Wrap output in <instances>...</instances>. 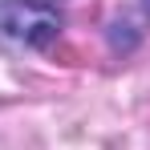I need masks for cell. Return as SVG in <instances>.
<instances>
[{"label":"cell","mask_w":150,"mask_h":150,"mask_svg":"<svg viewBox=\"0 0 150 150\" xmlns=\"http://www.w3.org/2000/svg\"><path fill=\"white\" fill-rule=\"evenodd\" d=\"M65 28L57 0H0V49L4 53H49Z\"/></svg>","instance_id":"1"},{"label":"cell","mask_w":150,"mask_h":150,"mask_svg":"<svg viewBox=\"0 0 150 150\" xmlns=\"http://www.w3.org/2000/svg\"><path fill=\"white\" fill-rule=\"evenodd\" d=\"M138 21H142V33L150 28V0H138Z\"/></svg>","instance_id":"2"}]
</instances>
